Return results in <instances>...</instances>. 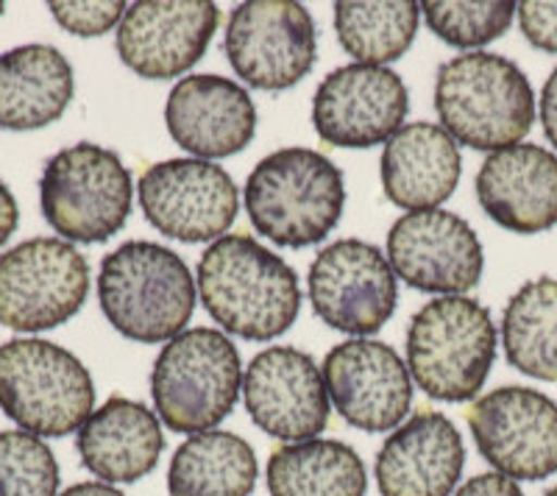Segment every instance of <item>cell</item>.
Returning <instances> with one entry per match:
<instances>
[{
	"label": "cell",
	"instance_id": "6da1fadb",
	"mask_svg": "<svg viewBox=\"0 0 557 496\" xmlns=\"http://www.w3.org/2000/svg\"><path fill=\"white\" fill-rule=\"evenodd\" d=\"M196 287L209 319L246 340L285 335L301 310L296 271L248 235L212 243L198 260Z\"/></svg>",
	"mask_w": 557,
	"mask_h": 496
},
{
	"label": "cell",
	"instance_id": "7a4b0ae2",
	"mask_svg": "<svg viewBox=\"0 0 557 496\" xmlns=\"http://www.w3.org/2000/svg\"><path fill=\"white\" fill-rule=\"evenodd\" d=\"M435 109L441 126L474 151L519 146L535 121L530 78L499 53H460L437 67Z\"/></svg>",
	"mask_w": 557,
	"mask_h": 496
},
{
	"label": "cell",
	"instance_id": "3957f363",
	"mask_svg": "<svg viewBox=\"0 0 557 496\" xmlns=\"http://www.w3.org/2000/svg\"><path fill=\"white\" fill-rule=\"evenodd\" d=\"M98 301L109 324L137 344L182 335L196 310V280L182 257L151 240H128L103 257Z\"/></svg>",
	"mask_w": 557,
	"mask_h": 496
},
{
	"label": "cell",
	"instance_id": "277c9868",
	"mask_svg": "<svg viewBox=\"0 0 557 496\" xmlns=\"http://www.w3.org/2000/svg\"><path fill=\"white\" fill-rule=\"evenodd\" d=\"M343 207V171L312 148H278L248 173V221L282 248L321 243L337 226Z\"/></svg>",
	"mask_w": 557,
	"mask_h": 496
},
{
	"label": "cell",
	"instance_id": "5b68a950",
	"mask_svg": "<svg viewBox=\"0 0 557 496\" xmlns=\"http://www.w3.org/2000/svg\"><path fill=\"white\" fill-rule=\"evenodd\" d=\"M496 360V326L487 307L469 296L426 301L407 326V369L426 396L469 401Z\"/></svg>",
	"mask_w": 557,
	"mask_h": 496
},
{
	"label": "cell",
	"instance_id": "8992f818",
	"mask_svg": "<svg viewBox=\"0 0 557 496\" xmlns=\"http://www.w3.org/2000/svg\"><path fill=\"white\" fill-rule=\"evenodd\" d=\"M0 410L26 433L62 438L96 410V382L64 346L14 337L0 346Z\"/></svg>",
	"mask_w": 557,
	"mask_h": 496
},
{
	"label": "cell",
	"instance_id": "52a82bcc",
	"mask_svg": "<svg viewBox=\"0 0 557 496\" xmlns=\"http://www.w3.org/2000/svg\"><path fill=\"white\" fill-rule=\"evenodd\" d=\"M243 390V363L223 332L196 326L168 340L151 371L157 416L173 433L215 430Z\"/></svg>",
	"mask_w": 557,
	"mask_h": 496
},
{
	"label": "cell",
	"instance_id": "ba28073f",
	"mask_svg": "<svg viewBox=\"0 0 557 496\" xmlns=\"http://www.w3.org/2000/svg\"><path fill=\"white\" fill-rule=\"evenodd\" d=\"M134 185L123 160L96 142H76L45 162L39 207L67 243H103L126 226Z\"/></svg>",
	"mask_w": 557,
	"mask_h": 496
},
{
	"label": "cell",
	"instance_id": "9c48e42d",
	"mask_svg": "<svg viewBox=\"0 0 557 496\" xmlns=\"http://www.w3.org/2000/svg\"><path fill=\"white\" fill-rule=\"evenodd\" d=\"M89 262L73 243L32 237L0 255V324L14 332H45L84 307Z\"/></svg>",
	"mask_w": 557,
	"mask_h": 496
},
{
	"label": "cell",
	"instance_id": "30bf717a",
	"mask_svg": "<svg viewBox=\"0 0 557 496\" xmlns=\"http://www.w3.org/2000/svg\"><path fill=\"white\" fill-rule=\"evenodd\" d=\"M223 51L253 89H290L315 64V23L296 0H248L228 17Z\"/></svg>",
	"mask_w": 557,
	"mask_h": 496
},
{
	"label": "cell",
	"instance_id": "8fae6325",
	"mask_svg": "<svg viewBox=\"0 0 557 496\" xmlns=\"http://www.w3.org/2000/svg\"><path fill=\"white\" fill-rule=\"evenodd\" d=\"M137 196L153 230L178 243L221 240L240 210L235 178L196 157L153 162L139 176Z\"/></svg>",
	"mask_w": 557,
	"mask_h": 496
},
{
	"label": "cell",
	"instance_id": "7c38bea8",
	"mask_svg": "<svg viewBox=\"0 0 557 496\" xmlns=\"http://www.w3.org/2000/svg\"><path fill=\"white\" fill-rule=\"evenodd\" d=\"M307 285L318 319L346 335H374L393 319L399 305L391 260L380 248L357 237H346L318 251Z\"/></svg>",
	"mask_w": 557,
	"mask_h": 496
},
{
	"label": "cell",
	"instance_id": "4fadbf2b",
	"mask_svg": "<svg viewBox=\"0 0 557 496\" xmlns=\"http://www.w3.org/2000/svg\"><path fill=\"white\" fill-rule=\"evenodd\" d=\"M469 426L482 458L510 480L557 474V401L535 388L505 385L469 410Z\"/></svg>",
	"mask_w": 557,
	"mask_h": 496
},
{
	"label": "cell",
	"instance_id": "5bb4252c",
	"mask_svg": "<svg viewBox=\"0 0 557 496\" xmlns=\"http://www.w3.org/2000/svg\"><path fill=\"white\" fill-rule=\"evenodd\" d=\"M410 92L399 73L376 64H346L323 78L312 98V126L335 148H374L399 132Z\"/></svg>",
	"mask_w": 557,
	"mask_h": 496
},
{
	"label": "cell",
	"instance_id": "9a60e30c",
	"mask_svg": "<svg viewBox=\"0 0 557 496\" xmlns=\"http://www.w3.org/2000/svg\"><path fill=\"white\" fill-rule=\"evenodd\" d=\"M393 274L437 296H462L480 282L485 251L466 218L449 210L407 212L387 232Z\"/></svg>",
	"mask_w": 557,
	"mask_h": 496
},
{
	"label": "cell",
	"instance_id": "2e32d148",
	"mask_svg": "<svg viewBox=\"0 0 557 496\" xmlns=\"http://www.w3.org/2000/svg\"><path fill=\"white\" fill-rule=\"evenodd\" d=\"M243 401L262 433L285 444L312 441L330 424V394L307 351L271 346L243 374Z\"/></svg>",
	"mask_w": 557,
	"mask_h": 496
},
{
	"label": "cell",
	"instance_id": "e0dca14e",
	"mask_svg": "<svg viewBox=\"0 0 557 496\" xmlns=\"http://www.w3.org/2000/svg\"><path fill=\"white\" fill-rule=\"evenodd\" d=\"M221 9L207 0H137L126 7L114 48L139 78L184 76L207 53Z\"/></svg>",
	"mask_w": 557,
	"mask_h": 496
},
{
	"label": "cell",
	"instance_id": "ac0fdd59",
	"mask_svg": "<svg viewBox=\"0 0 557 496\" xmlns=\"http://www.w3.org/2000/svg\"><path fill=\"white\" fill-rule=\"evenodd\" d=\"M321 374L337 413L362 433H387L407 419L412 376L393 346L351 337L323 357Z\"/></svg>",
	"mask_w": 557,
	"mask_h": 496
},
{
	"label": "cell",
	"instance_id": "d6986e66",
	"mask_svg": "<svg viewBox=\"0 0 557 496\" xmlns=\"http://www.w3.org/2000/svg\"><path fill=\"white\" fill-rule=\"evenodd\" d=\"M165 123L173 140L196 160H223L240 153L257 134V107L248 89L226 76H184L171 89Z\"/></svg>",
	"mask_w": 557,
	"mask_h": 496
},
{
	"label": "cell",
	"instance_id": "ffe728a7",
	"mask_svg": "<svg viewBox=\"0 0 557 496\" xmlns=\"http://www.w3.org/2000/svg\"><path fill=\"white\" fill-rule=\"evenodd\" d=\"M476 201L502 230L539 235L557 223V157L532 142L487 153L476 173Z\"/></svg>",
	"mask_w": 557,
	"mask_h": 496
},
{
	"label": "cell",
	"instance_id": "44dd1931",
	"mask_svg": "<svg viewBox=\"0 0 557 496\" xmlns=\"http://www.w3.org/2000/svg\"><path fill=\"white\" fill-rule=\"evenodd\" d=\"M466 466L457 426L437 410H421L399 424L376 455L382 496H449Z\"/></svg>",
	"mask_w": 557,
	"mask_h": 496
},
{
	"label": "cell",
	"instance_id": "7402d4cb",
	"mask_svg": "<svg viewBox=\"0 0 557 496\" xmlns=\"http://www.w3.org/2000/svg\"><path fill=\"white\" fill-rule=\"evenodd\" d=\"M78 455L89 474L103 483H137L157 469L165 435L153 410L143 401L112 396L92 410L78 430Z\"/></svg>",
	"mask_w": 557,
	"mask_h": 496
},
{
	"label": "cell",
	"instance_id": "603a6c76",
	"mask_svg": "<svg viewBox=\"0 0 557 496\" xmlns=\"http://www.w3.org/2000/svg\"><path fill=\"white\" fill-rule=\"evenodd\" d=\"M460 173L457 140L437 123H407L382 151V190L401 210H437L457 190Z\"/></svg>",
	"mask_w": 557,
	"mask_h": 496
},
{
	"label": "cell",
	"instance_id": "cb8c5ba5",
	"mask_svg": "<svg viewBox=\"0 0 557 496\" xmlns=\"http://www.w3.org/2000/svg\"><path fill=\"white\" fill-rule=\"evenodd\" d=\"M76 96L73 64L53 45L0 53V128L34 132L57 123Z\"/></svg>",
	"mask_w": 557,
	"mask_h": 496
},
{
	"label": "cell",
	"instance_id": "d4e9b609",
	"mask_svg": "<svg viewBox=\"0 0 557 496\" xmlns=\"http://www.w3.org/2000/svg\"><path fill=\"white\" fill-rule=\"evenodd\" d=\"M257 455L246 438L226 430L190 435L168 469L171 496H251L257 485Z\"/></svg>",
	"mask_w": 557,
	"mask_h": 496
},
{
	"label": "cell",
	"instance_id": "484cf974",
	"mask_svg": "<svg viewBox=\"0 0 557 496\" xmlns=\"http://www.w3.org/2000/svg\"><path fill=\"white\" fill-rule=\"evenodd\" d=\"M268 491L271 496H366V463L343 441L285 444L268 460Z\"/></svg>",
	"mask_w": 557,
	"mask_h": 496
},
{
	"label": "cell",
	"instance_id": "4316f807",
	"mask_svg": "<svg viewBox=\"0 0 557 496\" xmlns=\"http://www.w3.org/2000/svg\"><path fill=\"white\" fill-rule=\"evenodd\" d=\"M507 363L532 380L557 382V280L539 276L510 296L502 315Z\"/></svg>",
	"mask_w": 557,
	"mask_h": 496
},
{
	"label": "cell",
	"instance_id": "83f0119b",
	"mask_svg": "<svg viewBox=\"0 0 557 496\" xmlns=\"http://www.w3.org/2000/svg\"><path fill=\"white\" fill-rule=\"evenodd\" d=\"M421 17V3L396 0V3H360L343 0L335 3V32L343 51L357 64L396 62L412 45Z\"/></svg>",
	"mask_w": 557,
	"mask_h": 496
},
{
	"label": "cell",
	"instance_id": "f1b7e54d",
	"mask_svg": "<svg viewBox=\"0 0 557 496\" xmlns=\"http://www.w3.org/2000/svg\"><path fill=\"white\" fill-rule=\"evenodd\" d=\"M426 26L437 39L455 48H480L494 42L510 28L516 17V3L491 0V3H421Z\"/></svg>",
	"mask_w": 557,
	"mask_h": 496
},
{
	"label": "cell",
	"instance_id": "f546056e",
	"mask_svg": "<svg viewBox=\"0 0 557 496\" xmlns=\"http://www.w3.org/2000/svg\"><path fill=\"white\" fill-rule=\"evenodd\" d=\"M59 463L51 446L26 430L0 433V496H57Z\"/></svg>",
	"mask_w": 557,
	"mask_h": 496
},
{
	"label": "cell",
	"instance_id": "4dcf8cb0",
	"mask_svg": "<svg viewBox=\"0 0 557 496\" xmlns=\"http://www.w3.org/2000/svg\"><path fill=\"white\" fill-rule=\"evenodd\" d=\"M53 20L64 32L76 37H101L121 26L126 3L121 0H107V3H48Z\"/></svg>",
	"mask_w": 557,
	"mask_h": 496
},
{
	"label": "cell",
	"instance_id": "1f68e13d",
	"mask_svg": "<svg viewBox=\"0 0 557 496\" xmlns=\"http://www.w3.org/2000/svg\"><path fill=\"white\" fill-rule=\"evenodd\" d=\"M516 14H519L521 34L532 48L557 53V3L527 0V3H516Z\"/></svg>",
	"mask_w": 557,
	"mask_h": 496
},
{
	"label": "cell",
	"instance_id": "d6a6232c",
	"mask_svg": "<svg viewBox=\"0 0 557 496\" xmlns=\"http://www.w3.org/2000/svg\"><path fill=\"white\" fill-rule=\"evenodd\" d=\"M455 496H524V491L516 480L505 478L499 471H487V474L471 478Z\"/></svg>",
	"mask_w": 557,
	"mask_h": 496
},
{
	"label": "cell",
	"instance_id": "836d02e7",
	"mask_svg": "<svg viewBox=\"0 0 557 496\" xmlns=\"http://www.w3.org/2000/svg\"><path fill=\"white\" fill-rule=\"evenodd\" d=\"M541 126H544L546 140L557 151V67L549 73L544 89H541Z\"/></svg>",
	"mask_w": 557,
	"mask_h": 496
},
{
	"label": "cell",
	"instance_id": "e575fe53",
	"mask_svg": "<svg viewBox=\"0 0 557 496\" xmlns=\"http://www.w3.org/2000/svg\"><path fill=\"white\" fill-rule=\"evenodd\" d=\"M17 221H20V210H17V201H14L12 190L7 187V182L0 178V246L14 235L17 230Z\"/></svg>",
	"mask_w": 557,
	"mask_h": 496
},
{
	"label": "cell",
	"instance_id": "d590c367",
	"mask_svg": "<svg viewBox=\"0 0 557 496\" xmlns=\"http://www.w3.org/2000/svg\"><path fill=\"white\" fill-rule=\"evenodd\" d=\"M62 496H126V494L109 483H76V485H70Z\"/></svg>",
	"mask_w": 557,
	"mask_h": 496
},
{
	"label": "cell",
	"instance_id": "8d00e7d4",
	"mask_svg": "<svg viewBox=\"0 0 557 496\" xmlns=\"http://www.w3.org/2000/svg\"><path fill=\"white\" fill-rule=\"evenodd\" d=\"M544 496H557V485H555V488H552V491H546Z\"/></svg>",
	"mask_w": 557,
	"mask_h": 496
},
{
	"label": "cell",
	"instance_id": "74e56055",
	"mask_svg": "<svg viewBox=\"0 0 557 496\" xmlns=\"http://www.w3.org/2000/svg\"><path fill=\"white\" fill-rule=\"evenodd\" d=\"M3 9H7V7H3V3H0V14H3Z\"/></svg>",
	"mask_w": 557,
	"mask_h": 496
}]
</instances>
